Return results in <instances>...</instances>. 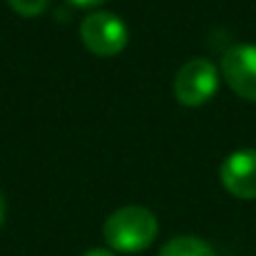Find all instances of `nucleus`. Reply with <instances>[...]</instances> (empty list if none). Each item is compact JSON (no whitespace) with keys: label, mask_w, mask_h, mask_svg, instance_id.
<instances>
[{"label":"nucleus","mask_w":256,"mask_h":256,"mask_svg":"<svg viewBox=\"0 0 256 256\" xmlns=\"http://www.w3.org/2000/svg\"><path fill=\"white\" fill-rule=\"evenodd\" d=\"M157 232H160V224H157L154 212L140 204H130L112 212L107 222L102 224L104 242L110 244V249L122 252V254H134V252L147 249L157 239Z\"/></svg>","instance_id":"f257e3e1"},{"label":"nucleus","mask_w":256,"mask_h":256,"mask_svg":"<svg viewBox=\"0 0 256 256\" xmlns=\"http://www.w3.org/2000/svg\"><path fill=\"white\" fill-rule=\"evenodd\" d=\"M219 85V70L206 58H192L174 75V97L186 107L204 104Z\"/></svg>","instance_id":"f03ea898"},{"label":"nucleus","mask_w":256,"mask_h":256,"mask_svg":"<svg viewBox=\"0 0 256 256\" xmlns=\"http://www.w3.org/2000/svg\"><path fill=\"white\" fill-rule=\"evenodd\" d=\"M80 38L94 55H117L127 45V25L110 10H94L82 20Z\"/></svg>","instance_id":"7ed1b4c3"},{"label":"nucleus","mask_w":256,"mask_h":256,"mask_svg":"<svg viewBox=\"0 0 256 256\" xmlns=\"http://www.w3.org/2000/svg\"><path fill=\"white\" fill-rule=\"evenodd\" d=\"M222 75L239 97L256 102V45H232L222 58Z\"/></svg>","instance_id":"20e7f679"},{"label":"nucleus","mask_w":256,"mask_h":256,"mask_svg":"<svg viewBox=\"0 0 256 256\" xmlns=\"http://www.w3.org/2000/svg\"><path fill=\"white\" fill-rule=\"evenodd\" d=\"M219 176L229 194L239 199H256V150H239L229 154Z\"/></svg>","instance_id":"39448f33"},{"label":"nucleus","mask_w":256,"mask_h":256,"mask_svg":"<svg viewBox=\"0 0 256 256\" xmlns=\"http://www.w3.org/2000/svg\"><path fill=\"white\" fill-rule=\"evenodd\" d=\"M160 256H216V252L199 236H174L162 246Z\"/></svg>","instance_id":"423d86ee"},{"label":"nucleus","mask_w":256,"mask_h":256,"mask_svg":"<svg viewBox=\"0 0 256 256\" xmlns=\"http://www.w3.org/2000/svg\"><path fill=\"white\" fill-rule=\"evenodd\" d=\"M8 2H10V8H12L15 12L32 18V15H40V12L48 8L50 0H8Z\"/></svg>","instance_id":"0eeeda50"},{"label":"nucleus","mask_w":256,"mask_h":256,"mask_svg":"<svg viewBox=\"0 0 256 256\" xmlns=\"http://www.w3.org/2000/svg\"><path fill=\"white\" fill-rule=\"evenodd\" d=\"M72 5H80V8H92V5H100L104 0H70Z\"/></svg>","instance_id":"6e6552de"},{"label":"nucleus","mask_w":256,"mask_h":256,"mask_svg":"<svg viewBox=\"0 0 256 256\" xmlns=\"http://www.w3.org/2000/svg\"><path fill=\"white\" fill-rule=\"evenodd\" d=\"M85 256H114L110 249H90Z\"/></svg>","instance_id":"1a4fd4ad"},{"label":"nucleus","mask_w":256,"mask_h":256,"mask_svg":"<svg viewBox=\"0 0 256 256\" xmlns=\"http://www.w3.org/2000/svg\"><path fill=\"white\" fill-rule=\"evenodd\" d=\"M2 216H5V202H2V194H0V224H2Z\"/></svg>","instance_id":"9d476101"}]
</instances>
